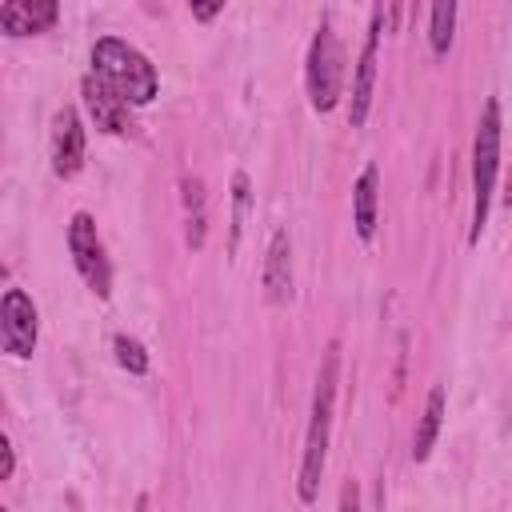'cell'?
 <instances>
[{"label": "cell", "mask_w": 512, "mask_h": 512, "mask_svg": "<svg viewBox=\"0 0 512 512\" xmlns=\"http://www.w3.org/2000/svg\"><path fill=\"white\" fill-rule=\"evenodd\" d=\"M336 388H340V340L324 344L316 384H312V408H308V428H304V452H300V472H296V496L300 504H316L324 464H328V444H332V412H336Z\"/></svg>", "instance_id": "1"}, {"label": "cell", "mask_w": 512, "mask_h": 512, "mask_svg": "<svg viewBox=\"0 0 512 512\" xmlns=\"http://www.w3.org/2000/svg\"><path fill=\"white\" fill-rule=\"evenodd\" d=\"M380 32H384V8L376 4L368 16V32H364V48L356 56V72H352V104H348V124L364 128L368 108H372V88H376V60H380Z\"/></svg>", "instance_id": "7"}, {"label": "cell", "mask_w": 512, "mask_h": 512, "mask_svg": "<svg viewBox=\"0 0 512 512\" xmlns=\"http://www.w3.org/2000/svg\"><path fill=\"white\" fill-rule=\"evenodd\" d=\"M84 152H88V140H84L80 112L72 104L56 108V116H52V172L60 180H72L84 168Z\"/></svg>", "instance_id": "8"}, {"label": "cell", "mask_w": 512, "mask_h": 512, "mask_svg": "<svg viewBox=\"0 0 512 512\" xmlns=\"http://www.w3.org/2000/svg\"><path fill=\"white\" fill-rule=\"evenodd\" d=\"M220 12H224V4H192V20H212Z\"/></svg>", "instance_id": "20"}, {"label": "cell", "mask_w": 512, "mask_h": 512, "mask_svg": "<svg viewBox=\"0 0 512 512\" xmlns=\"http://www.w3.org/2000/svg\"><path fill=\"white\" fill-rule=\"evenodd\" d=\"M304 84H308V104L316 112H332L344 96V48L328 20H320V28L312 32L308 60H304Z\"/></svg>", "instance_id": "4"}, {"label": "cell", "mask_w": 512, "mask_h": 512, "mask_svg": "<svg viewBox=\"0 0 512 512\" xmlns=\"http://www.w3.org/2000/svg\"><path fill=\"white\" fill-rule=\"evenodd\" d=\"M336 512H360V488H356V480H344V488H340V504H336Z\"/></svg>", "instance_id": "18"}, {"label": "cell", "mask_w": 512, "mask_h": 512, "mask_svg": "<svg viewBox=\"0 0 512 512\" xmlns=\"http://www.w3.org/2000/svg\"><path fill=\"white\" fill-rule=\"evenodd\" d=\"M40 340V312L24 288H8L0 296V344L12 360H28Z\"/></svg>", "instance_id": "6"}, {"label": "cell", "mask_w": 512, "mask_h": 512, "mask_svg": "<svg viewBox=\"0 0 512 512\" xmlns=\"http://www.w3.org/2000/svg\"><path fill=\"white\" fill-rule=\"evenodd\" d=\"M88 56H92V72H96L112 92H120L132 108L156 100V92H160V72H156V64H152L136 44H128V40H120V36H100Z\"/></svg>", "instance_id": "2"}, {"label": "cell", "mask_w": 512, "mask_h": 512, "mask_svg": "<svg viewBox=\"0 0 512 512\" xmlns=\"http://www.w3.org/2000/svg\"><path fill=\"white\" fill-rule=\"evenodd\" d=\"M248 208H252V180H248V172H236V176H232V224H228V252H236V248H240V232H244Z\"/></svg>", "instance_id": "16"}, {"label": "cell", "mask_w": 512, "mask_h": 512, "mask_svg": "<svg viewBox=\"0 0 512 512\" xmlns=\"http://www.w3.org/2000/svg\"><path fill=\"white\" fill-rule=\"evenodd\" d=\"M112 352H116V364H120L128 376H144V372L152 368L148 348H144L136 336H128V332H116V336H112Z\"/></svg>", "instance_id": "17"}, {"label": "cell", "mask_w": 512, "mask_h": 512, "mask_svg": "<svg viewBox=\"0 0 512 512\" xmlns=\"http://www.w3.org/2000/svg\"><path fill=\"white\" fill-rule=\"evenodd\" d=\"M180 200H184V240H188V248H204V240H208V204H204V184H200V176H192V172H184L180 176Z\"/></svg>", "instance_id": "14"}, {"label": "cell", "mask_w": 512, "mask_h": 512, "mask_svg": "<svg viewBox=\"0 0 512 512\" xmlns=\"http://www.w3.org/2000/svg\"><path fill=\"white\" fill-rule=\"evenodd\" d=\"M500 100L488 96L476 120V136H472V220H468V244H480L484 224H488V208L496 196V172H500Z\"/></svg>", "instance_id": "3"}, {"label": "cell", "mask_w": 512, "mask_h": 512, "mask_svg": "<svg viewBox=\"0 0 512 512\" xmlns=\"http://www.w3.org/2000/svg\"><path fill=\"white\" fill-rule=\"evenodd\" d=\"M504 208H512V164H508V176H504V192H500Z\"/></svg>", "instance_id": "21"}, {"label": "cell", "mask_w": 512, "mask_h": 512, "mask_svg": "<svg viewBox=\"0 0 512 512\" xmlns=\"http://www.w3.org/2000/svg\"><path fill=\"white\" fill-rule=\"evenodd\" d=\"M444 408H448V396H444V384H432L428 388V400H424V412L416 420V432H412V460L424 464L436 448V436L444 428Z\"/></svg>", "instance_id": "13"}, {"label": "cell", "mask_w": 512, "mask_h": 512, "mask_svg": "<svg viewBox=\"0 0 512 512\" xmlns=\"http://www.w3.org/2000/svg\"><path fill=\"white\" fill-rule=\"evenodd\" d=\"M376 208H380V168L376 164H364L356 184H352V224H356V236L360 240H372L376 236Z\"/></svg>", "instance_id": "12"}, {"label": "cell", "mask_w": 512, "mask_h": 512, "mask_svg": "<svg viewBox=\"0 0 512 512\" xmlns=\"http://www.w3.org/2000/svg\"><path fill=\"white\" fill-rule=\"evenodd\" d=\"M260 280H264V292H268L272 304H288L292 300V236H288V228L272 232Z\"/></svg>", "instance_id": "11"}, {"label": "cell", "mask_w": 512, "mask_h": 512, "mask_svg": "<svg viewBox=\"0 0 512 512\" xmlns=\"http://www.w3.org/2000/svg\"><path fill=\"white\" fill-rule=\"evenodd\" d=\"M80 96H84V108H88V116H92V124L100 132H108V136H124L128 132V108L132 104L120 92H112L96 72H88L80 80Z\"/></svg>", "instance_id": "9"}, {"label": "cell", "mask_w": 512, "mask_h": 512, "mask_svg": "<svg viewBox=\"0 0 512 512\" xmlns=\"http://www.w3.org/2000/svg\"><path fill=\"white\" fill-rule=\"evenodd\" d=\"M68 252H72V264H76L80 280L100 300H108L112 264H108V252H104V240H100V228H96L92 212H72V220H68Z\"/></svg>", "instance_id": "5"}, {"label": "cell", "mask_w": 512, "mask_h": 512, "mask_svg": "<svg viewBox=\"0 0 512 512\" xmlns=\"http://www.w3.org/2000/svg\"><path fill=\"white\" fill-rule=\"evenodd\" d=\"M456 40V0H436L428 8V48L432 56H448Z\"/></svg>", "instance_id": "15"}, {"label": "cell", "mask_w": 512, "mask_h": 512, "mask_svg": "<svg viewBox=\"0 0 512 512\" xmlns=\"http://www.w3.org/2000/svg\"><path fill=\"white\" fill-rule=\"evenodd\" d=\"M56 20H60L56 0H8V4H0L4 36H36V32H48Z\"/></svg>", "instance_id": "10"}, {"label": "cell", "mask_w": 512, "mask_h": 512, "mask_svg": "<svg viewBox=\"0 0 512 512\" xmlns=\"http://www.w3.org/2000/svg\"><path fill=\"white\" fill-rule=\"evenodd\" d=\"M0 452H4L0 480H12V472H16V448H12V440H8V436H0Z\"/></svg>", "instance_id": "19"}]
</instances>
